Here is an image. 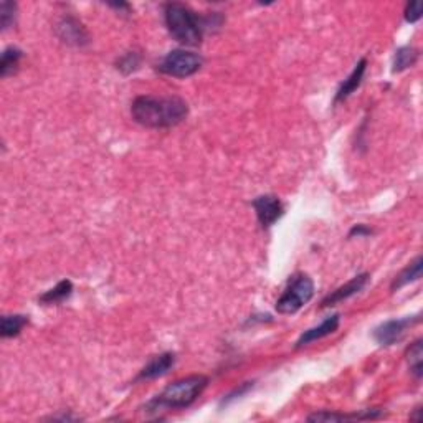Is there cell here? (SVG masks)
<instances>
[{"instance_id": "6da1fadb", "label": "cell", "mask_w": 423, "mask_h": 423, "mask_svg": "<svg viewBox=\"0 0 423 423\" xmlns=\"http://www.w3.org/2000/svg\"><path fill=\"white\" fill-rule=\"evenodd\" d=\"M136 123L150 129L174 128L189 115V106L178 96H138L131 106Z\"/></svg>"}, {"instance_id": "7a4b0ae2", "label": "cell", "mask_w": 423, "mask_h": 423, "mask_svg": "<svg viewBox=\"0 0 423 423\" xmlns=\"http://www.w3.org/2000/svg\"><path fill=\"white\" fill-rule=\"evenodd\" d=\"M207 384H209V379L205 375H189V377L178 379L176 382L169 384L152 401L145 403V410L159 412L162 408L178 410V408L190 407L202 396Z\"/></svg>"}, {"instance_id": "3957f363", "label": "cell", "mask_w": 423, "mask_h": 423, "mask_svg": "<svg viewBox=\"0 0 423 423\" xmlns=\"http://www.w3.org/2000/svg\"><path fill=\"white\" fill-rule=\"evenodd\" d=\"M164 20L174 40L186 46H197L204 39L205 22L184 4L169 2L164 6Z\"/></svg>"}, {"instance_id": "277c9868", "label": "cell", "mask_w": 423, "mask_h": 423, "mask_svg": "<svg viewBox=\"0 0 423 423\" xmlns=\"http://www.w3.org/2000/svg\"><path fill=\"white\" fill-rule=\"evenodd\" d=\"M314 296V283L308 275L299 273L289 280L283 294L276 301V311L280 314L298 313Z\"/></svg>"}, {"instance_id": "5b68a950", "label": "cell", "mask_w": 423, "mask_h": 423, "mask_svg": "<svg viewBox=\"0 0 423 423\" xmlns=\"http://www.w3.org/2000/svg\"><path fill=\"white\" fill-rule=\"evenodd\" d=\"M204 65V58L199 53L187 50H172L164 56L157 70L167 77L189 78L195 74Z\"/></svg>"}, {"instance_id": "8992f818", "label": "cell", "mask_w": 423, "mask_h": 423, "mask_svg": "<svg viewBox=\"0 0 423 423\" xmlns=\"http://www.w3.org/2000/svg\"><path fill=\"white\" fill-rule=\"evenodd\" d=\"M420 321V318H402V319H390V321H385L384 324H380L379 327H375L374 331V339L377 341L379 346L382 347H389L396 342L402 341V337L405 336L407 329L413 326Z\"/></svg>"}, {"instance_id": "52a82bcc", "label": "cell", "mask_w": 423, "mask_h": 423, "mask_svg": "<svg viewBox=\"0 0 423 423\" xmlns=\"http://www.w3.org/2000/svg\"><path fill=\"white\" fill-rule=\"evenodd\" d=\"M56 35L63 44L72 46H84L89 44V35L83 23L73 15H65L56 23Z\"/></svg>"}, {"instance_id": "ba28073f", "label": "cell", "mask_w": 423, "mask_h": 423, "mask_svg": "<svg viewBox=\"0 0 423 423\" xmlns=\"http://www.w3.org/2000/svg\"><path fill=\"white\" fill-rule=\"evenodd\" d=\"M252 205L256 212L258 222L261 223L263 228H270L285 214L283 204L276 195H260L253 200Z\"/></svg>"}, {"instance_id": "9c48e42d", "label": "cell", "mask_w": 423, "mask_h": 423, "mask_svg": "<svg viewBox=\"0 0 423 423\" xmlns=\"http://www.w3.org/2000/svg\"><path fill=\"white\" fill-rule=\"evenodd\" d=\"M369 273H360L352 278L351 281H347L344 286H341V288H337L336 291H332L331 294L326 296V298L323 299L321 308H331L336 306V304L342 303V301L349 299L351 296H354L357 293H360L362 289L365 288V285L369 283Z\"/></svg>"}, {"instance_id": "30bf717a", "label": "cell", "mask_w": 423, "mask_h": 423, "mask_svg": "<svg viewBox=\"0 0 423 423\" xmlns=\"http://www.w3.org/2000/svg\"><path fill=\"white\" fill-rule=\"evenodd\" d=\"M174 364H176V354H172V352H162V354L150 359L148 364L141 369V372L138 374V377L134 379V382L162 377V375H166L169 370L174 367Z\"/></svg>"}, {"instance_id": "8fae6325", "label": "cell", "mask_w": 423, "mask_h": 423, "mask_svg": "<svg viewBox=\"0 0 423 423\" xmlns=\"http://www.w3.org/2000/svg\"><path fill=\"white\" fill-rule=\"evenodd\" d=\"M339 324H341L339 314H332V316L326 318L321 324H319V326L308 329V331H304L303 334H301L298 342H296V349L311 344V342H314V341L323 339V337H326V336L334 334V332L337 331V327H339Z\"/></svg>"}, {"instance_id": "7c38bea8", "label": "cell", "mask_w": 423, "mask_h": 423, "mask_svg": "<svg viewBox=\"0 0 423 423\" xmlns=\"http://www.w3.org/2000/svg\"><path fill=\"white\" fill-rule=\"evenodd\" d=\"M384 415V412L380 408H367L359 413H332V412H319L313 413L308 417L309 422H346V420H375Z\"/></svg>"}, {"instance_id": "4fadbf2b", "label": "cell", "mask_w": 423, "mask_h": 423, "mask_svg": "<svg viewBox=\"0 0 423 423\" xmlns=\"http://www.w3.org/2000/svg\"><path fill=\"white\" fill-rule=\"evenodd\" d=\"M365 70H367V60L362 58L360 62L356 65V68L352 70V73L349 74V77H347V78L344 79V83L341 84L339 89H337L336 98H334V103H336V105H337V103H341V101L347 100V98H349V96L352 95V93H354L356 89L360 86L362 78H364Z\"/></svg>"}, {"instance_id": "5bb4252c", "label": "cell", "mask_w": 423, "mask_h": 423, "mask_svg": "<svg viewBox=\"0 0 423 423\" xmlns=\"http://www.w3.org/2000/svg\"><path fill=\"white\" fill-rule=\"evenodd\" d=\"M422 256H417L415 260H413L410 265H408L405 270H402L401 273L396 276V280H393L392 283V291L401 289L403 286L408 283H413V281H417L422 276Z\"/></svg>"}, {"instance_id": "9a60e30c", "label": "cell", "mask_w": 423, "mask_h": 423, "mask_svg": "<svg viewBox=\"0 0 423 423\" xmlns=\"http://www.w3.org/2000/svg\"><path fill=\"white\" fill-rule=\"evenodd\" d=\"M407 362L413 377L422 379L423 375V341L422 339H417L413 344H410V347H408Z\"/></svg>"}, {"instance_id": "2e32d148", "label": "cell", "mask_w": 423, "mask_h": 423, "mask_svg": "<svg viewBox=\"0 0 423 423\" xmlns=\"http://www.w3.org/2000/svg\"><path fill=\"white\" fill-rule=\"evenodd\" d=\"M72 293H73V283L70 280H63L60 281L55 288H51L50 291H46L45 294H41L40 301L44 304H56L70 298V294Z\"/></svg>"}, {"instance_id": "e0dca14e", "label": "cell", "mask_w": 423, "mask_h": 423, "mask_svg": "<svg viewBox=\"0 0 423 423\" xmlns=\"http://www.w3.org/2000/svg\"><path fill=\"white\" fill-rule=\"evenodd\" d=\"M28 318L23 314H12V316H4L0 323V334L2 337H15L27 326Z\"/></svg>"}, {"instance_id": "ac0fdd59", "label": "cell", "mask_w": 423, "mask_h": 423, "mask_svg": "<svg viewBox=\"0 0 423 423\" xmlns=\"http://www.w3.org/2000/svg\"><path fill=\"white\" fill-rule=\"evenodd\" d=\"M418 60V50L412 48V46H402L396 51V56H393V73H401L403 70L412 68L413 65L417 63Z\"/></svg>"}, {"instance_id": "d6986e66", "label": "cell", "mask_w": 423, "mask_h": 423, "mask_svg": "<svg viewBox=\"0 0 423 423\" xmlns=\"http://www.w3.org/2000/svg\"><path fill=\"white\" fill-rule=\"evenodd\" d=\"M22 56H23L22 50L17 48V46H11V48L4 50L2 60H0V77L7 78L8 74L15 73Z\"/></svg>"}, {"instance_id": "ffe728a7", "label": "cell", "mask_w": 423, "mask_h": 423, "mask_svg": "<svg viewBox=\"0 0 423 423\" xmlns=\"http://www.w3.org/2000/svg\"><path fill=\"white\" fill-rule=\"evenodd\" d=\"M139 65H141V55L136 53V51H128V53H124L119 60H117V70L123 72L124 74L136 72V70L139 68Z\"/></svg>"}, {"instance_id": "44dd1931", "label": "cell", "mask_w": 423, "mask_h": 423, "mask_svg": "<svg viewBox=\"0 0 423 423\" xmlns=\"http://www.w3.org/2000/svg\"><path fill=\"white\" fill-rule=\"evenodd\" d=\"M15 12L17 4L2 2V6H0V25H2V30H7L15 22Z\"/></svg>"}, {"instance_id": "7402d4cb", "label": "cell", "mask_w": 423, "mask_h": 423, "mask_svg": "<svg viewBox=\"0 0 423 423\" xmlns=\"http://www.w3.org/2000/svg\"><path fill=\"white\" fill-rule=\"evenodd\" d=\"M422 18V2L418 0H413V2H408L405 7V20L408 23H415Z\"/></svg>"}, {"instance_id": "603a6c76", "label": "cell", "mask_w": 423, "mask_h": 423, "mask_svg": "<svg viewBox=\"0 0 423 423\" xmlns=\"http://www.w3.org/2000/svg\"><path fill=\"white\" fill-rule=\"evenodd\" d=\"M252 387H253V384H252V382H245L243 385H240V389H237V390H235V392H232V393H228L227 398H223V403H228V402L235 401V398L242 397L243 393H247L248 390H250Z\"/></svg>"}, {"instance_id": "cb8c5ba5", "label": "cell", "mask_w": 423, "mask_h": 423, "mask_svg": "<svg viewBox=\"0 0 423 423\" xmlns=\"http://www.w3.org/2000/svg\"><path fill=\"white\" fill-rule=\"evenodd\" d=\"M354 235H357V237H367V235H372V230H370L367 225L360 223V225H356V227L349 232V237H354Z\"/></svg>"}, {"instance_id": "d4e9b609", "label": "cell", "mask_w": 423, "mask_h": 423, "mask_svg": "<svg viewBox=\"0 0 423 423\" xmlns=\"http://www.w3.org/2000/svg\"><path fill=\"white\" fill-rule=\"evenodd\" d=\"M420 413H422V407H417L415 410H413V415H410V420H413V422H422Z\"/></svg>"}]
</instances>
